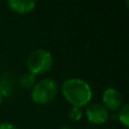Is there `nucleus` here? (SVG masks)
<instances>
[{"mask_svg":"<svg viewBox=\"0 0 129 129\" xmlns=\"http://www.w3.org/2000/svg\"><path fill=\"white\" fill-rule=\"evenodd\" d=\"M103 103H104L105 108L110 110H118L121 107V95L119 93L118 89L113 88V87H109L104 91L103 93Z\"/></svg>","mask_w":129,"mask_h":129,"instance_id":"nucleus-5","label":"nucleus"},{"mask_svg":"<svg viewBox=\"0 0 129 129\" xmlns=\"http://www.w3.org/2000/svg\"><path fill=\"white\" fill-rule=\"evenodd\" d=\"M53 64V57L44 49L34 50L27 58V67L33 74H43Z\"/></svg>","mask_w":129,"mask_h":129,"instance_id":"nucleus-3","label":"nucleus"},{"mask_svg":"<svg viewBox=\"0 0 129 129\" xmlns=\"http://www.w3.org/2000/svg\"><path fill=\"white\" fill-rule=\"evenodd\" d=\"M62 94L74 107H84L92 99V88L80 78H69L62 84Z\"/></svg>","mask_w":129,"mask_h":129,"instance_id":"nucleus-1","label":"nucleus"},{"mask_svg":"<svg viewBox=\"0 0 129 129\" xmlns=\"http://www.w3.org/2000/svg\"><path fill=\"white\" fill-rule=\"evenodd\" d=\"M83 116V112L80 110V108H77V107H73L69 111V117H70L73 120H79Z\"/></svg>","mask_w":129,"mask_h":129,"instance_id":"nucleus-8","label":"nucleus"},{"mask_svg":"<svg viewBox=\"0 0 129 129\" xmlns=\"http://www.w3.org/2000/svg\"><path fill=\"white\" fill-rule=\"evenodd\" d=\"M86 116L88 120L93 123H104L109 119V111L104 105L94 103L87 108Z\"/></svg>","mask_w":129,"mask_h":129,"instance_id":"nucleus-4","label":"nucleus"},{"mask_svg":"<svg viewBox=\"0 0 129 129\" xmlns=\"http://www.w3.org/2000/svg\"><path fill=\"white\" fill-rule=\"evenodd\" d=\"M8 6L16 13L26 14L34 9L35 1L33 0H8Z\"/></svg>","mask_w":129,"mask_h":129,"instance_id":"nucleus-6","label":"nucleus"},{"mask_svg":"<svg viewBox=\"0 0 129 129\" xmlns=\"http://www.w3.org/2000/svg\"><path fill=\"white\" fill-rule=\"evenodd\" d=\"M0 129H17V127H15L14 125L8 122H2L0 123Z\"/></svg>","mask_w":129,"mask_h":129,"instance_id":"nucleus-9","label":"nucleus"},{"mask_svg":"<svg viewBox=\"0 0 129 129\" xmlns=\"http://www.w3.org/2000/svg\"><path fill=\"white\" fill-rule=\"evenodd\" d=\"M57 92H58L57 83L51 78H45L34 85L31 96L34 102L45 104V103L51 102L56 98Z\"/></svg>","mask_w":129,"mask_h":129,"instance_id":"nucleus-2","label":"nucleus"},{"mask_svg":"<svg viewBox=\"0 0 129 129\" xmlns=\"http://www.w3.org/2000/svg\"><path fill=\"white\" fill-rule=\"evenodd\" d=\"M61 129H70V128H68V127H62Z\"/></svg>","mask_w":129,"mask_h":129,"instance_id":"nucleus-11","label":"nucleus"},{"mask_svg":"<svg viewBox=\"0 0 129 129\" xmlns=\"http://www.w3.org/2000/svg\"><path fill=\"white\" fill-rule=\"evenodd\" d=\"M129 105L126 104L122 107V109H120V112H119V120L123 123L125 127H128L129 126Z\"/></svg>","mask_w":129,"mask_h":129,"instance_id":"nucleus-7","label":"nucleus"},{"mask_svg":"<svg viewBox=\"0 0 129 129\" xmlns=\"http://www.w3.org/2000/svg\"><path fill=\"white\" fill-rule=\"evenodd\" d=\"M1 101H2V94H1V92H0V103H1Z\"/></svg>","mask_w":129,"mask_h":129,"instance_id":"nucleus-10","label":"nucleus"}]
</instances>
